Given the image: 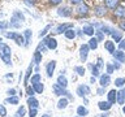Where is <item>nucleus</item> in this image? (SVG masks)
Segmentation results:
<instances>
[{
  "instance_id": "1",
  "label": "nucleus",
  "mask_w": 125,
  "mask_h": 117,
  "mask_svg": "<svg viewBox=\"0 0 125 117\" xmlns=\"http://www.w3.org/2000/svg\"><path fill=\"white\" fill-rule=\"evenodd\" d=\"M5 37L9 38V39H13L18 46H25V38H23L21 34H18V33H7Z\"/></svg>"
},
{
  "instance_id": "2",
  "label": "nucleus",
  "mask_w": 125,
  "mask_h": 117,
  "mask_svg": "<svg viewBox=\"0 0 125 117\" xmlns=\"http://www.w3.org/2000/svg\"><path fill=\"white\" fill-rule=\"evenodd\" d=\"M52 88H53V91H55V95H57V96H68V98H70L72 99V95L66 91V90L64 88V87H61V86H59L57 83L56 85H53L52 86Z\"/></svg>"
},
{
  "instance_id": "3",
  "label": "nucleus",
  "mask_w": 125,
  "mask_h": 117,
  "mask_svg": "<svg viewBox=\"0 0 125 117\" xmlns=\"http://www.w3.org/2000/svg\"><path fill=\"white\" fill-rule=\"evenodd\" d=\"M42 42L47 46V48H48V49H56V47H57V42H56V39L52 38V37H47V38L43 39Z\"/></svg>"
},
{
  "instance_id": "4",
  "label": "nucleus",
  "mask_w": 125,
  "mask_h": 117,
  "mask_svg": "<svg viewBox=\"0 0 125 117\" xmlns=\"http://www.w3.org/2000/svg\"><path fill=\"white\" fill-rule=\"evenodd\" d=\"M76 12L80 16H86L89 13V7L86 5V4L82 1V3H80V4H77V8H76Z\"/></svg>"
},
{
  "instance_id": "5",
  "label": "nucleus",
  "mask_w": 125,
  "mask_h": 117,
  "mask_svg": "<svg viewBox=\"0 0 125 117\" xmlns=\"http://www.w3.org/2000/svg\"><path fill=\"white\" fill-rule=\"evenodd\" d=\"M89 49H90L89 44H82V46H81V48H80V57H81V60L83 61V62H85L86 60H87Z\"/></svg>"
},
{
  "instance_id": "6",
  "label": "nucleus",
  "mask_w": 125,
  "mask_h": 117,
  "mask_svg": "<svg viewBox=\"0 0 125 117\" xmlns=\"http://www.w3.org/2000/svg\"><path fill=\"white\" fill-rule=\"evenodd\" d=\"M90 87L89 86H86V85H81L80 87L77 88V94L80 95L81 98H85V96H87V95H90Z\"/></svg>"
},
{
  "instance_id": "7",
  "label": "nucleus",
  "mask_w": 125,
  "mask_h": 117,
  "mask_svg": "<svg viewBox=\"0 0 125 117\" xmlns=\"http://www.w3.org/2000/svg\"><path fill=\"white\" fill-rule=\"evenodd\" d=\"M56 68V61L55 60H51L48 64H47V68H46V72H47V77H52L53 76V70Z\"/></svg>"
},
{
  "instance_id": "8",
  "label": "nucleus",
  "mask_w": 125,
  "mask_h": 117,
  "mask_svg": "<svg viewBox=\"0 0 125 117\" xmlns=\"http://www.w3.org/2000/svg\"><path fill=\"white\" fill-rule=\"evenodd\" d=\"M73 27V23H62V25H59L55 30V34H61V33H65L68 29H72Z\"/></svg>"
},
{
  "instance_id": "9",
  "label": "nucleus",
  "mask_w": 125,
  "mask_h": 117,
  "mask_svg": "<svg viewBox=\"0 0 125 117\" xmlns=\"http://www.w3.org/2000/svg\"><path fill=\"white\" fill-rule=\"evenodd\" d=\"M21 23H22V21L20 20L16 14H13L12 16V18H10V27H14V29H18V27H21Z\"/></svg>"
},
{
  "instance_id": "10",
  "label": "nucleus",
  "mask_w": 125,
  "mask_h": 117,
  "mask_svg": "<svg viewBox=\"0 0 125 117\" xmlns=\"http://www.w3.org/2000/svg\"><path fill=\"white\" fill-rule=\"evenodd\" d=\"M105 7L104 5H98L94 8V13H95L96 17H104V14H105Z\"/></svg>"
},
{
  "instance_id": "11",
  "label": "nucleus",
  "mask_w": 125,
  "mask_h": 117,
  "mask_svg": "<svg viewBox=\"0 0 125 117\" xmlns=\"http://www.w3.org/2000/svg\"><path fill=\"white\" fill-rule=\"evenodd\" d=\"M99 83H100L102 87H107V86L111 83V77H109V74H103V76L100 77Z\"/></svg>"
},
{
  "instance_id": "12",
  "label": "nucleus",
  "mask_w": 125,
  "mask_h": 117,
  "mask_svg": "<svg viewBox=\"0 0 125 117\" xmlns=\"http://www.w3.org/2000/svg\"><path fill=\"white\" fill-rule=\"evenodd\" d=\"M57 14L61 16V17H69L70 14H72V12L68 7H62V8H59L57 9Z\"/></svg>"
},
{
  "instance_id": "13",
  "label": "nucleus",
  "mask_w": 125,
  "mask_h": 117,
  "mask_svg": "<svg viewBox=\"0 0 125 117\" xmlns=\"http://www.w3.org/2000/svg\"><path fill=\"white\" fill-rule=\"evenodd\" d=\"M112 56L115 57L117 61H120V62H125V53H124L121 49H119V51H115V52L112 53Z\"/></svg>"
},
{
  "instance_id": "14",
  "label": "nucleus",
  "mask_w": 125,
  "mask_h": 117,
  "mask_svg": "<svg viewBox=\"0 0 125 117\" xmlns=\"http://www.w3.org/2000/svg\"><path fill=\"white\" fill-rule=\"evenodd\" d=\"M57 85L59 86H61V87H64V88H66L68 87V79H66V77L65 76H59L57 77Z\"/></svg>"
},
{
  "instance_id": "15",
  "label": "nucleus",
  "mask_w": 125,
  "mask_h": 117,
  "mask_svg": "<svg viewBox=\"0 0 125 117\" xmlns=\"http://www.w3.org/2000/svg\"><path fill=\"white\" fill-rule=\"evenodd\" d=\"M83 33L86 34V35H94L95 34V27H94L93 25H85L83 26Z\"/></svg>"
},
{
  "instance_id": "16",
  "label": "nucleus",
  "mask_w": 125,
  "mask_h": 117,
  "mask_svg": "<svg viewBox=\"0 0 125 117\" xmlns=\"http://www.w3.org/2000/svg\"><path fill=\"white\" fill-rule=\"evenodd\" d=\"M107 96H108V101H109L111 104H113V103L117 100V91H115V90H111V91L107 94Z\"/></svg>"
},
{
  "instance_id": "17",
  "label": "nucleus",
  "mask_w": 125,
  "mask_h": 117,
  "mask_svg": "<svg viewBox=\"0 0 125 117\" xmlns=\"http://www.w3.org/2000/svg\"><path fill=\"white\" fill-rule=\"evenodd\" d=\"M104 48H105V49H107V51H108L109 53L112 55L113 52H115V42L107 40V42L104 43Z\"/></svg>"
},
{
  "instance_id": "18",
  "label": "nucleus",
  "mask_w": 125,
  "mask_h": 117,
  "mask_svg": "<svg viewBox=\"0 0 125 117\" xmlns=\"http://www.w3.org/2000/svg\"><path fill=\"white\" fill-rule=\"evenodd\" d=\"M105 7L109 9H116L119 7V0H105Z\"/></svg>"
},
{
  "instance_id": "19",
  "label": "nucleus",
  "mask_w": 125,
  "mask_h": 117,
  "mask_svg": "<svg viewBox=\"0 0 125 117\" xmlns=\"http://www.w3.org/2000/svg\"><path fill=\"white\" fill-rule=\"evenodd\" d=\"M112 38H113V40L117 42V43H120L121 42V39H123V34H121V31H117V30H112Z\"/></svg>"
},
{
  "instance_id": "20",
  "label": "nucleus",
  "mask_w": 125,
  "mask_h": 117,
  "mask_svg": "<svg viewBox=\"0 0 125 117\" xmlns=\"http://www.w3.org/2000/svg\"><path fill=\"white\" fill-rule=\"evenodd\" d=\"M27 104H29L30 108H38L39 107V101L35 99L34 96H29V99H27Z\"/></svg>"
},
{
  "instance_id": "21",
  "label": "nucleus",
  "mask_w": 125,
  "mask_h": 117,
  "mask_svg": "<svg viewBox=\"0 0 125 117\" xmlns=\"http://www.w3.org/2000/svg\"><path fill=\"white\" fill-rule=\"evenodd\" d=\"M98 107H99L102 111H108V109L112 107V104L109 103L108 100L107 101H99V103H98Z\"/></svg>"
},
{
  "instance_id": "22",
  "label": "nucleus",
  "mask_w": 125,
  "mask_h": 117,
  "mask_svg": "<svg viewBox=\"0 0 125 117\" xmlns=\"http://www.w3.org/2000/svg\"><path fill=\"white\" fill-rule=\"evenodd\" d=\"M113 12H115V16H117V17H125V7L119 5Z\"/></svg>"
},
{
  "instance_id": "23",
  "label": "nucleus",
  "mask_w": 125,
  "mask_h": 117,
  "mask_svg": "<svg viewBox=\"0 0 125 117\" xmlns=\"http://www.w3.org/2000/svg\"><path fill=\"white\" fill-rule=\"evenodd\" d=\"M66 107H68V99L62 98V99L59 100V103H57V109H65Z\"/></svg>"
},
{
  "instance_id": "24",
  "label": "nucleus",
  "mask_w": 125,
  "mask_h": 117,
  "mask_svg": "<svg viewBox=\"0 0 125 117\" xmlns=\"http://www.w3.org/2000/svg\"><path fill=\"white\" fill-rule=\"evenodd\" d=\"M117 103L119 104H124V101H125V91L124 90H121V91L117 92Z\"/></svg>"
},
{
  "instance_id": "25",
  "label": "nucleus",
  "mask_w": 125,
  "mask_h": 117,
  "mask_svg": "<svg viewBox=\"0 0 125 117\" xmlns=\"http://www.w3.org/2000/svg\"><path fill=\"white\" fill-rule=\"evenodd\" d=\"M33 87H34V90H35V92H38V94H42L43 90H44V86H43L42 82H37V83H34Z\"/></svg>"
},
{
  "instance_id": "26",
  "label": "nucleus",
  "mask_w": 125,
  "mask_h": 117,
  "mask_svg": "<svg viewBox=\"0 0 125 117\" xmlns=\"http://www.w3.org/2000/svg\"><path fill=\"white\" fill-rule=\"evenodd\" d=\"M77 115L81 116V117H85V116L89 115V111H87V109H86L85 107H82V105H81V107L77 108Z\"/></svg>"
},
{
  "instance_id": "27",
  "label": "nucleus",
  "mask_w": 125,
  "mask_h": 117,
  "mask_svg": "<svg viewBox=\"0 0 125 117\" xmlns=\"http://www.w3.org/2000/svg\"><path fill=\"white\" fill-rule=\"evenodd\" d=\"M0 58L5 62L7 65H12V61H10V56H8V55H5V53H3L1 51H0Z\"/></svg>"
},
{
  "instance_id": "28",
  "label": "nucleus",
  "mask_w": 125,
  "mask_h": 117,
  "mask_svg": "<svg viewBox=\"0 0 125 117\" xmlns=\"http://www.w3.org/2000/svg\"><path fill=\"white\" fill-rule=\"evenodd\" d=\"M64 34H65L66 39H74V37H76V31H74L73 29H68Z\"/></svg>"
},
{
  "instance_id": "29",
  "label": "nucleus",
  "mask_w": 125,
  "mask_h": 117,
  "mask_svg": "<svg viewBox=\"0 0 125 117\" xmlns=\"http://www.w3.org/2000/svg\"><path fill=\"white\" fill-rule=\"evenodd\" d=\"M34 62L35 64H39V62H42V52H39V51H35L34 53Z\"/></svg>"
},
{
  "instance_id": "30",
  "label": "nucleus",
  "mask_w": 125,
  "mask_h": 117,
  "mask_svg": "<svg viewBox=\"0 0 125 117\" xmlns=\"http://www.w3.org/2000/svg\"><path fill=\"white\" fill-rule=\"evenodd\" d=\"M31 72H33V65H29V68H27L26 70V74H25V79H23V82H25V85H27V82H29V77H30V74Z\"/></svg>"
},
{
  "instance_id": "31",
  "label": "nucleus",
  "mask_w": 125,
  "mask_h": 117,
  "mask_svg": "<svg viewBox=\"0 0 125 117\" xmlns=\"http://www.w3.org/2000/svg\"><path fill=\"white\" fill-rule=\"evenodd\" d=\"M89 47L91 49H96V47H98V39L96 38H91L89 40Z\"/></svg>"
},
{
  "instance_id": "32",
  "label": "nucleus",
  "mask_w": 125,
  "mask_h": 117,
  "mask_svg": "<svg viewBox=\"0 0 125 117\" xmlns=\"http://www.w3.org/2000/svg\"><path fill=\"white\" fill-rule=\"evenodd\" d=\"M74 72H76V73L78 74V76L83 77V76H85V72H86V70H85V68H83V66H74Z\"/></svg>"
},
{
  "instance_id": "33",
  "label": "nucleus",
  "mask_w": 125,
  "mask_h": 117,
  "mask_svg": "<svg viewBox=\"0 0 125 117\" xmlns=\"http://www.w3.org/2000/svg\"><path fill=\"white\" fill-rule=\"evenodd\" d=\"M30 38H31V30L27 29V30H25V46H29Z\"/></svg>"
},
{
  "instance_id": "34",
  "label": "nucleus",
  "mask_w": 125,
  "mask_h": 117,
  "mask_svg": "<svg viewBox=\"0 0 125 117\" xmlns=\"http://www.w3.org/2000/svg\"><path fill=\"white\" fill-rule=\"evenodd\" d=\"M1 51L3 53H5V55H8V56H10V53H12V49H10V47L8 46V44H4L3 47H1Z\"/></svg>"
},
{
  "instance_id": "35",
  "label": "nucleus",
  "mask_w": 125,
  "mask_h": 117,
  "mask_svg": "<svg viewBox=\"0 0 125 117\" xmlns=\"http://www.w3.org/2000/svg\"><path fill=\"white\" fill-rule=\"evenodd\" d=\"M18 101H20V99L17 96H9L8 99L5 100V103H10V104H18Z\"/></svg>"
},
{
  "instance_id": "36",
  "label": "nucleus",
  "mask_w": 125,
  "mask_h": 117,
  "mask_svg": "<svg viewBox=\"0 0 125 117\" xmlns=\"http://www.w3.org/2000/svg\"><path fill=\"white\" fill-rule=\"evenodd\" d=\"M115 85L117 86V87H123V86L125 85V78H116Z\"/></svg>"
},
{
  "instance_id": "37",
  "label": "nucleus",
  "mask_w": 125,
  "mask_h": 117,
  "mask_svg": "<svg viewBox=\"0 0 125 117\" xmlns=\"http://www.w3.org/2000/svg\"><path fill=\"white\" fill-rule=\"evenodd\" d=\"M90 68H91L93 69V76L94 77H98V76H99V68H98V66L96 65H90Z\"/></svg>"
},
{
  "instance_id": "38",
  "label": "nucleus",
  "mask_w": 125,
  "mask_h": 117,
  "mask_svg": "<svg viewBox=\"0 0 125 117\" xmlns=\"http://www.w3.org/2000/svg\"><path fill=\"white\" fill-rule=\"evenodd\" d=\"M37 82H41V74H34L33 77H31V83H37Z\"/></svg>"
},
{
  "instance_id": "39",
  "label": "nucleus",
  "mask_w": 125,
  "mask_h": 117,
  "mask_svg": "<svg viewBox=\"0 0 125 117\" xmlns=\"http://www.w3.org/2000/svg\"><path fill=\"white\" fill-rule=\"evenodd\" d=\"M51 29V25H47L46 27H44V29H43L42 31H41V33H39V38H42V37H44V35L47 34V33H48V30Z\"/></svg>"
},
{
  "instance_id": "40",
  "label": "nucleus",
  "mask_w": 125,
  "mask_h": 117,
  "mask_svg": "<svg viewBox=\"0 0 125 117\" xmlns=\"http://www.w3.org/2000/svg\"><path fill=\"white\" fill-rule=\"evenodd\" d=\"M95 34H96V39H98V40H103V38H104L103 31H102V30H95Z\"/></svg>"
},
{
  "instance_id": "41",
  "label": "nucleus",
  "mask_w": 125,
  "mask_h": 117,
  "mask_svg": "<svg viewBox=\"0 0 125 117\" xmlns=\"http://www.w3.org/2000/svg\"><path fill=\"white\" fill-rule=\"evenodd\" d=\"M25 107H20L18 108V111H17V116L18 117H23V116H25Z\"/></svg>"
},
{
  "instance_id": "42",
  "label": "nucleus",
  "mask_w": 125,
  "mask_h": 117,
  "mask_svg": "<svg viewBox=\"0 0 125 117\" xmlns=\"http://www.w3.org/2000/svg\"><path fill=\"white\" fill-rule=\"evenodd\" d=\"M10 25L8 22H4V21H1L0 22V31H3V30H5V29H8Z\"/></svg>"
},
{
  "instance_id": "43",
  "label": "nucleus",
  "mask_w": 125,
  "mask_h": 117,
  "mask_svg": "<svg viewBox=\"0 0 125 117\" xmlns=\"http://www.w3.org/2000/svg\"><path fill=\"white\" fill-rule=\"evenodd\" d=\"M0 116L1 117H5L7 116V109L4 105H0Z\"/></svg>"
},
{
  "instance_id": "44",
  "label": "nucleus",
  "mask_w": 125,
  "mask_h": 117,
  "mask_svg": "<svg viewBox=\"0 0 125 117\" xmlns=\"http://www.w3.org/2000/svg\"><path fill=\"white\" fill-rule=\"evenodd\" d=\"M34 94H35L34 87H30V86H27V95H29V96H34Z\"/></svg>"
},
{
  "instance_id": "45",
  "label": "nucleus",
  "mask_w": 125,
  "mask_h": 117,
  "mask_svg": "<svg viewBox=\"0 0 125 117\" xmlns=\"http://www.w3.org/2000/svg\"><path fill=\"white\" fill-rule=\"evenodd\" d=\"M13 14H16V16H17V17L20 18V20H21V21L23 22V21H25V16H23L22 13H20V12L18 10H14V13Z\"/></svg>"
},
{
  "instance_id": "46",
  "label": "nucleus",
  "mask_w": 125,
  "mask_h": 117,
  "mask_svg": "<svg viewBox=\"0 0 125 117\" xmlns=\"http://www.w3.org/2000/svg\"><path fill=\"white\" fill-rule=\"evenodd\" d=\"M113 69H115V66H113L112 64H107V74L113 73Z\"/></svg>"
},
{
  "instance_id": "47",
  "label": "nucleus",
  "mask_w": 125,
  "mask_h": 117,
  "mask_svg": "<svg viewBox=\"0 0 125 117\" xmlns=\"http://www.w3.org/2000/svg\"><path fill=\"white\" fill-rule=\"evenodd\" d=\"M35 116H37V108H30L29 117H35Z\"/></svg>"
},
{
  "instance_id": "48",
  "label": "nucleus",
  "mask_w": 125,
  "mask_h": 117,
  "mask_svg": "<svg viewBox=\"0 0 125 117\" xmlns=\"http://www.w3.org/2000/svg\"><path fill=\"white\" fill-rule=\"evenodd\" d=\"M96 66H98V68H99V69H102V68H103V66H104V62H103V60H102L100 57L98 58V64H96Z\"/></svg>"
},
{
  "instance_id": "49",
  "label": "nucleus",
  "mask_w": 125,
  "mask_h": 117,
  "mask_svg": "<svg viewBox=\"0 0 125 117\" xmlns=\"http://www.w3.org/2000/svg\"><path fill=\"white\" fill-rule=\"evenodd\" d=\"M7 94H8L9 96H14V95H16V90H14V88H9V90L7 91Z\"/></svg>"
},
{
  "instance_id": "50",
  "label": "nucleus",
  "mask_w": 125,
  "mask_h": 117,
  "mask_svg": "<svg viewBox=\"0 0 125 117\" xmlns=\"http://www.w3.org/2000/svg\"><path fill=\"white\" fill-rule=\"evenodd\" d=\"M119 47H120L121 51H125V40H121V42L119 43Z\"/></svg>"
},
{
  "instance_id": "51",
  "label": "nucleus",
  "mask_w": 125,
  "mask_h": 117,
  "mask_svg": "<svg viewBox=\"0 0 125 117\" xmlns=\"http://www.w3.org/2000/svg\"><path fill=\"white\" fill-rule=\"evenodd\" d=\"M62 0H50V3L52 4V5H57V4H60Z\"/></svg>"
},
{
  "instance_id": "52",
  "label": "nucleus",
  "mask_w": 125,
  "mask_h": 117,
  "mask_svg": "<svg viewBox=\"0 0 125 117\" xmlns=\"http://www.w3.org/2000/svg\"><path fill=\"white\" fill-rule=\"evenodd\" d=\"M25 1V4H27V5H34L35 4V0H23Z\"/></svg>"
},
{
  "instance_id": "53",
  "label": "nucleus",
  "mask_w": 125,
  "mask_h": 117,
  "mask_svg": "<svg viewBox=\"0 0 125 117\" xmlns=\"http://www.w3.org/2000/svg\"><path fill=\"white\" fill-rule=\"evenodd\" d=\"M98 95H104V87H100V88H98Z\"/></svg>"
},
{
  "instance_id": "54",
  "label": "nucleus",
  "mask_w": 125,
  "mask_h": 117,
  "mask_svg": "<svg viewBox=\"0 0 125 117\" xmlns=\"http://www.w3.org/2000/svg\"><path fill=\"white\" fill-rule=\"evenodd\" d=\"M119 26H120V29H121V30H124V31H125V21H121Z\"/></svg>"
},
{
  "instance_id": "55",
  "label": "nucleus",
  "mask_w": 125,
  "mask_h": 117,
  "mask_svg": "<svg viewBox=\"0 0 125 117\" xmlns=\"http://www.w3.org/2000/svg\"><path fill=\"white\" fill-rule=\"evenodd\" d=\"M69 1L72 3V4H80V3L83 1V0H69Z\"/></svg>"
},
{
  "instance_id": "56",
  "label": "nucleus",
  "mask_w": 125,
  "mask_h": 117,
  "mask_svg": "<svg viewBox=\"0 0 125 117\" xmlns=\"http://www.w3.org/2000/svg\"><path fill=\"white\" fill-rule=\"evenodd\" d=\"M120 61H116L115 64H113V66H115V69H120V64H119Z\"/></svg>"
},
{
  "instance_id": "57",
  "label": "nucleus",
  "mask_w": 125,
  "mask_h": 117,
  "mask_svg": "<svg viewBox=\"0 0 125 117\" xmlns=\"http://www.w3.org/2000/svg\"><path fill=\"white\" fill-rule=\"evenodd\" d=\"M4 46V43H3V39L1 38H0V49H1V47Z\"/></svg>"
},
{
  "instance_id": "58",
  "label": "nucleus",
  "mask_w": 125,
  "mask_h": 117,
  "mask_svg": "<svg viewBox=\"0 0 125 117\" xmlns=\"http://www.w3.org/2000/svg\"><path fill=\"white\" fill-rule=\"evenodd\" d=\"M90 81H91V83H95V77L93 76V77H91V79H90Z\"/></svg>"
},
{
  "instance_id": "59",
  "label": "nucleus",
  "mask_w": 125,
  "mask_h": 117,
  "mask_svg": "<svg viewBox=\"0 0 125 117\" xmlns=\"http://www.w3.org/2000/svg\"><path fill=\"white\" fill-rule=\"evenodd\" d=\"M42 117H50V115H47V113H46V115H42Z\"/></svg>"
},
{
  "instance_id": "60",
  "label": "nucleus",
  "mask_w": 125,
  "mask_h": 117,
  "mask_svg": "<svg viewBox=\"0 0 125 117\" xmlns=\"http://www.w3.org/2000/svg\"><path fill=\"white\" fill-rule=\"evenodd\" d=\"M123 112H124V115H125V105H124V108H123Z\"/></svg>"
},
{
  "instance_id": "61",
  "label": "nucleus",
  "mask_w": 125,
  "mask_h": 117,
  "mask_svg": "<svg viewBox=\"0 0 125 117\" xmlns=\"http://www.w3.org/2000/svg\"><path fill=\"white\" fill-rule=\"evenodd\" d=\"M77 117H81V116H77Z\"/></svg>"
}]
</instances>
